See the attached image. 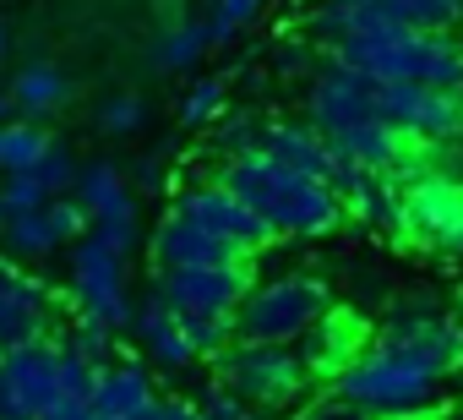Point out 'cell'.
I'll use <instances>...</instances> for the list:
<instances>
[{
  "label": "cell",
  "mask_w": 463,
  "mask_h": 420,
  "mask_svg": "<svg viewBox=\"0 0 463 420\" xmlns=\"http://www.w3.org/2000/svg\"><path fill=\"white\" fill-rule=\"evenodd\" d=\"M71 301L82 317L104 322V328H131L137 301H131V279H126V252H115L109 241L88 235L71 252Z\"/></svg>",
  "instance_id": "obj_7"
},
{
  "label": "cell",
  "mask_w": 463,
  "mask_h": 420,
  "mask_svg": "<svg viewBox=\"0 0 463 420\" xmlns=\"http://www.w3.org/2000/svg\"><path fill=\"white\" fill-rule=\"evenodd\" d=\"M6 224H12V219H6V207H0V246H6Z\"/></svg>",
  "instance_id": "obj_41"
},
{
  "label": "cell",
  "mask_w": 463,
  "mask_h": 420,
  "mask_svg": "<svg viewBox=\"0 0 463 420\" xmlns=\"http://www.w3.org/2000/svg\"><path fill=\"white\" fill-rule=\"evenodd\" d=\"M153 420H207L196 404H180V398H158L153 404Z\"/></svg>",
  "instance_id": "obj_39"
},
{
  "label": "cell",
  "mask_w": 463,
  "mask_h": 420,
  "mask_svg": "<svg viewBox=\"0 0 463 420\" xmlns=\"http://www.w3.org/2000/svg\"><path fill=\"white\" fill-rule=\"evenodd\" d=\"M71 196L88 207L93 235L131 257V246H137V191H131V180L109 158H99V164H82V180H77Z\"/></svg>",
  "instance_id": "obj_14"
},
{
  "label": "cell",
  "mask_w": 463,
  "mask_h": 420,
  "mask_svg": "<svg viewBox=\"0 0 463 420\" xmlns=\"http://www.w3.org/2000/svg\"><path fill=\"white\" fill-rule=\"evenodd\" d=\"M6 110H12V93H0V126H6Z\"/></svg>",
  "instance_id": "obj_40"
},
{
  "label": "cell",
  "mask_w": 463,
  "mask_h": 420,
  "mask_svg": "<svg viewBox=\"0 0 463 420\" xmlns=\"http://www.w3.org/2000/svg\"><path fill=\"white\" fill-rule=\"evenodd\" d=\"M458 328H463V295H458Z\"/></svg>",
  "instance_id": "obj_44"
},
{
  "label": "cell",
  "mask_w": 463,
  "mask_h": 420,
  "mask_svg": "<svg viewBox=\"0 0 463 420\" xmlns=\"http://www.w3.org/2000/svg\"><path fill=\"white\" fill-rule=\"evenodd\" d=\"M262 153H268V158H279V164H284V169H295V175H311V180H327V186H333L338 153H333V142H327L311 120H268Z\"/></svg>",
  "instance_id": "obj_19"
},
{
  "label": "cell",
  "mask_w": 463,
  "mask_h": 420,
  "mask_svg": "<svg viewBox=\"0 0 463 420\" xmlns=\"http://www.w3.org/2000/svg\"><path fill=\"white\" fill-rule=\"evenodd\" d=\"M185 333H191L202 360H218L229 344H235V317H185Z\"/></svg>",
  "instance_id": "obj_33"
},
{
  "label": "cell",
  "mask_w": 463,
  "mask_h": 420,
  "mask_svg": "<svg viewBox=\"0 0 463 420\" xmlns=\"http://www.w3.org/2000/svg\"><path fill=\"white\" fill-rule=\"evenodd\" d=\"M333 311V290L317 273H279L251 284L246 306L235 311L241 344H300L322 317Z\"/></svg>",
  "instance_id": "obj_4"
},
{
  "label": "cell",
  "mask_w": 463,
  "mask_h": 420,
  "mask_svg": "<svg viewBox=\"0 0 463 420\" xmlns=\"http://www.w3.org/2000/svg\"><path fill=\"white\" fill-rule=\"evenodd\" d=\"M382 344L414 355L420 366H430L441 382L452 371H463V328H458V311H441V301L430 295H398L376 328Z\"/></svg>",
  "instance_id": "obj_6"
},
{
  "label": "cell",
  "mask_w": 463,
  "mask_h": 420,
  "mask_svg": "<svg viewBox=\"0 0 463 420\" xmlns=\"http://www.w3.org/2000/svg\"><path fill=\"white\" fill-rule=\"evenodd\" d=\"M175 207H180L185 219H196L202 230H213L218 241L241 246L246 257L279 241V235H273V230L262 224V214H257V207H251V202H241V196L229 191L223 180H191V186H180Z\"/></svg>",
  "instance_id": "obj_13"
},
{
  "label": "cell",
  "mask_w": 463,
  "mask_h": 420,
  "mask_svg": "<svg viewBox=\"0 0 463 420\" xmlns=\"http://www.w3.org/2000/svg\"><path fill=\"white\" fill-rule=\"evenodd\" d=\"M218 180L235 191L241 202H251L262 224L273 235H289V241H322L344 224V196L327 186V180H311V175H295L284 169L279 158L268 153H251V158H235V164H223Z\"/></svg>",
  "instance_id": "obj_1"
},
{
  "label": "cell",
  "mask_w": 463,
  "mask_h": 420,
  "mask_svg": "<svg viewBox=\"0 0 463 420\" xmlns=\"http://www.w3.org/2000/svg\"><path fill=\"white\" fill-rule=\"evenodd\" d=\"M153 404H158V387H153V371L142 360L115 355L109 366H99V382H93V415L99 420H142Z\"/></svg>",
  "instance_id": "obj_18"
},
{
  "label": "cell",
  "mask_w": 463,
  "mask_h": 420,
  "mask_svg": "<svg viewBox=\"0 0 463 420\" xmlns=\"http://www.w3.org/2000/svg\"><path fill=\"white\" fill-rule=\"evenodd\" d=\"M137 186H142V191H164V186H169V164H164L158 153H147V158L137 164Z\"/></svg>",
  "instance_id": "obj_38"
},
{
  "label": "cell",
  "mask_w": 463,
  "mask_h": 420,
  "mask_svg": "<svg viewBox=\"0 0 463 420\" xmlns=\"http://www.w3.org/2000/svg\"><path fill=\"white\" fill-rule=\"evenodd\" d=\"M458 175H463V169H458Z\"/></svg>",
  "instance_id": "obj_47"
},
{
  "label": "cell",
  "mask_w": 463,
  "mask_h": 420,
  "mask_svg": "<svg viewBox=\"0 0 463 420\" xmlns=\"http://www.w3.org/2000/svg\"><path fill=\"white\" fill-rule=\"evenodd\" d=\"M99 131L104 137H131V131H142L147 126V104L137 99V93H109L104 104H99Z\"/></svg>",
  "instance_id": "obj_29"
},
{
  "label": "cell",
  "mask_w": 463,
  "mask_h": 420,
  "mask_svg": "<svg viewBox=\"0 0 463 420\" xmlns=\"http://www.w3.org/2000/svg\"><path fill=\"white\" fill-rule=\"evenodd\" d=\"M50 148H55V137L39 120H17V126L0 131V169H6V175H28V169H39V158Z\"/></svg>",
  "instance_id": "obj_25"
},
{
  "label": "cell",
  "mask_w": 463,
  "mask_h": 420,
  "mask_svg": "<svg viewBox=\"0 0 463 420\" xmlns=\"http://www.w3.org/2000/svg\"><path fill=\"white\" fill-rule=\"evenodd\" d=\"M371 115H382V110H376V82L360 77L354 66H344L338 55H327L322 72L306 82V120H311L327 142H338L344 131L365 126Z\"/></svg>",
  "instance_id": "obj_11"
},
{
  "label": "cell",
  "mask_w": 463,
  "mask_h": 420,
  "mask_svg": "<svg viewBox=\"0 0 463 420\" xmlns=\"http://www.w3.org/2000/svg\"><path fill=\"white\" fill-rule=\"evenodd\" d=\"M213 50V33H207V23H196V17H180V23H164V33L153 39V50H147V61L158 66V72H191V66H202V55Z\"/></svg>",
  "instance_id": "obj_23"
},
{
  "label": "cell",
  "mask_w": 463,
  "mask_h": 420,
  "mask_svg": "<svg viewBox=\"0 0 463 420\" xmlns=\"http://www.w3.org/2000/svg\"><path fill=\"white\" fill-rule=\"evenodd\" d=\"M262 137H268V120L257 110H229L218 126H213V153L223 164H235V158H251L262 153Z\"/></svg>",
  "instance_id": "obj_24"
},
{
  "label": "cell",
  "mask_w": 463,
  "mask_h": 420,
  "mask_svg": "<svg viewBox=\"0 0 463 420\" xmlns=\"http://www.w3.org/2000/svg\"><path fill=\"white\" fill-rule=\"evenodd\" d=\"M333 191L344 196V207H349L360 224H371V230H382V235L409 241L403 180H392V175H376V169H360V164L338 158V169H333Z\"/></svg>",
  "instance_id": "obj_15"
},
{
  "label": "cell",
  "mask_w": 463,
  "mask_h": 420,
  "mask_svg": "<svg viewBox=\"0 0 463 420\" xmlns=\"http://www.w3.org/2000/svg\"><path fill=\"white\" fill-rule=\"evenodd\" d=\"M273 72L279 77H317L322 72V61H317V50H311V39H284L279 50H273Z\"/></svg>",
  "instance_id": "obj_35"
},
{
  "label": "cell",
  "mask_w": 463,
  "mask_h": 420,
  "mask_svg": "<svg viewBox=\"0 0 463 420\" xmlns=\"http://www.w3.org/2000/svg\"><path fill=\"white\" fill-rule=\"evenodd\" d=\"M0 252H6L12 262H44V257L61 252V235L50 230V214H23V219L6 224V246Z\"/></svg>",
  "instance_id": "obj_26"
},
{
  "label": "cell",
  "mask_w": 463,
  "mask_h": 420,
  "mask_svg": "<svg viewBox=\"0 0 463 420\" xmlns=\"http://www.w3.org/2000/svg\"><path fill=\"white\" fill-rule=\"evenodd\" d=\"M376 110L409 142H458L463 137V93H447V88L376 82Z\"/></svg>",
  "instance_id": "obj_12"
},
{
  "label": "cell",
  "mask_w": 463,
  "mask_h": 420,
  "mask_svg": "<svg viewBox=\"0 0 463 420\" xmlns=\"http://www.w3.org/2000/svg\"><path fill=\"white\" fill-rule=\"evenodd\" d=\"M196 409H202L207 420H246V415H251V404H246L235 387H223V382H213V387L196 398Z\"/></svg>",
  "instance_id": "obj_36"
},
{
  "label": "cell",
  "mask_w": 463,
  "mask_h": 420,
  "mask_svg": "<svg viewBox=\"0 0 463 420\" xmlns=\"http://www.w3.org/2000/svg\"><path fill=\"white\" fill-rule=\"evenodd\" d=\"M354 344H360V317H338V311H327V317L295 344V349L306 355V366H311L317 377H338V371L360 355Z\"/></svg>",
  "instance_id": "obj_21"
},
{
  "label": "cell",
  "mask_w": 463,
  "mask_h": 420,
  "mask_svg": "<svg viewBox=\"0 0 463 420\" xmlns=\"http://www.w3.org/2000/svg\"><path fill=\"white\" fill-rule=\"evenodd\" d=\"M251 268L246 262H223V268H158L153 295L180 311V317H235L251 295Z\"/></svg>",
  "instance_id": "obj_10"
},
{
  "label": "cell",
  "mask_w": 463,
  "mask_h": 420,
  "mask_svg": "<svg viewBox=\"0 0 463 420\" xmlns=\"http://www.w3.org/2000/svg\"><path fill=\"white\" fill-rule=\"evenodd\" d=\"M0 207H6V219L44 214V207H50V191H44L33 175H6V186H0Z\"/></svg>",
  "instance_id": "obj_32"
},
{
  "label": "cell",
  "mask_w": 463,
  "mask_h": 420,
  "mask_svg": "<svg viewBox=\"0 0 463 420\" xmlns=\"http://www.w3.org/2000/svg\"><path fill=\"white\" fill-rule=\"evenodd\" d=\"M44 214H50V230L61 235V246H66V241H88V235H93V219H88V207H82L77 196H55Z\"/></svg>",
  "instance_id": "obj_34"
},
{
  "label": "cell",
  "mask_w": 463,
  "mask_h": 420,
  "mask_svg": "<svg viewBox=\"0 0 463 420\" xmlns=\"http://www.w3.org/2000/svg\"><path fill=\"white\" fill-rule=\"evenodd\" d=\"M66 349L82 355L88 366H109V360H115V328H104V322H93V317H77Z\"/></svg>",
  "instance_id": "obj_31"
},
{
  "label": "cell",
  "mask_w": 463,
  "mask_h": 420,
  "mask_svg": "<svg viewBox=\"0 0 463 420\" xmlns=\"http://www.w3.org/2000/svg\"><path fill=\"white\" fill-rule=\"evenodd\" d=\"M50 333V290L0 257V349H23Z\"/></svg>",
  "instance_id": "obj_16"
},
{
  "label": "cell",
  "mask_w": 463,
  "mask_h": 420,
  "mask_svg": "<svg viewBox=\"0 0 463 420\" xmlns=\"http://www.w3.org/2000/svg\"><path fill=\"white\" fill-rule=\"evenodd\" d=\"M207 6H213V0H207Z\"/></svg>",
  "instance_id": "obj_45"
},
{
  "label": "cell",
  "mask_w": 463,
  "mask_h": 420,
  "mask_svg": "<svg viewBox=\"0 0 463 420\" xmlns=\"http://www.w3.org/2000/svg\"><path fill=\"white\" fill-rule=\"evenodd\" d=\"M6 44H12V39H6V23H0V61H6Z\"/></svg>",
  "instance_id": "obj_42"
},
{
  "label": "cell",
  "mask_w": 463,
  "mask_h": 420,
  "mask_svg": "<svg viewBox=\"0 0 463 420\" xmlns=\"http://www.w3.org/2000/svg\"><path fill=\"white\" fill-rule=\"evenodd\" d=\"M223 115H229V82H223V77H202V82L185 88V99H180V126H185V131L218 126Z\"/></svg>",
  "instance_id": "obj_27"
},
{
  "label": "cell",
  "mask_w": 463,
  "mask_h": 420,
  "mask_svg": "<svg viewBox=\"0 0 463 420\" xmlns=\"http://www.w3.org/2000/svg\"><path fill=\"white\" fill-rule=\"evenodd\" d=\"M344 66H354L371 82H420L463 93V39L458 33H425V28H365L333 50Z\"/></svg>",
  "instance_id": "obj_2"
},
{
  "label": "cell",
  "mask_w": 463,
  "mask_h": 420,
  "mask_svg": "<svg viewBox=\"0 0 463 420\" xmlns=\"http://www.w3.org/2000/svg\"><path fill=\"white\" fill-rule=\"evenodd\" d=\"M403 214H409V241L441 257H463V175L425 169L403 180Z\"/></svg>",
  "instance_id": "obj_9"
},
{
  "label": "cell",
  "mask_w": 463,
  "mask_h": 420,
  "mask_svg": "<svg viewBox=\"0 0 463 420\" xmlns=\"http://www.w3.org/2000/svg\"><path fill=\"white\" fill-rule=\"evenodd\" d=\"M28 175L50 191V202H55V196H71V191H77V180H82V169H77L71 148H61V142H55V148L39 158V169H28Z\"/></svg>",
  "instance_id": "obj_30"
},
{
  "label": "cell",
  "mask_w": 463,
  "mask_h": 420,
  "mask_svg": "<svg viewBox=\"0 0 463 420\" xmlns=\"http://www.w3.org/2000/svg\"><path fill=\"white\" fill-rule=\"evenodd\" d=\"M333 393L349 398L354 409H365L371 420H414L436 404L441 393V377L430 366H420L414 355L392 349V344H371L360 349L338 377H333Z\"/></svg>",
  "instance_id": "obj_3"
},
{
  "label": "cell",
  "mask_w": 463,
  "mask_h": 420,
  "mask_svg": "<svg viewBox=\"0 0 463 420\" xmlns=\"http://www.w3.org/2000/svg\"><path fill=\"white\" fill-rule=\"evenodd\" d=\"M66 93H71V82H66L61 66H50V61H33V66H23V72L12 77V110H17L23 120L55 115V110L66 104Z\"/></svg>",
  "instance_id": "obj_22"
},
{
  "label": "cell",
  "mask_w": 463,
  "mask_h": 420,
  "mask_svg": "<svg viewBox=\"0 0 463 420\" xmlns=\"http://www.w3.org/2000/svg\"><path fill=\"white\" fill-rule=\"evenodd\" d=\"M246 420H273V409H251V415H246Z\"/></svg>",
  "instance_id": "obj_43"
},
{
  "label": "cell",
  "mask_w": 463,
  "mask_h": 420,
  "mask_svg": "<svg viewBox=\"0 0 463 420\" xmlns=\"http://www.w3.org/2000/svg\"><path fill=\"white\" fill-rule=\"evenodd\" d=\"M61 371L66 344L39 339L23 349H0V420H44L61 398Z\"/></svg>",
  "instance_id": "obj_8"
},
{
  "label": "cell",
  "mask_w": 463,
  "mask_h": 420,
  "mask_svg": "<svg viewBox=\"0 0 463 420\" xmlns=\"http://www.w3.org/2000/svg\"><path fill=\"white\" fill-rule=\"evenodd\" d=\"M262 12H268V0H213V12H207V33H213V50L235 44V39H241V28H251Z\"/></svg>",
  "instance_id": "obj_28"
},
{
  "label": "cell",
  "mask_w": 463,
  "mask_h": 420,
  "mask_svg": "<svg viewBox=\"0 0 463 420\" xmlns=\"http://www.w3.org/2000/svg\"><path fill=\"white\" fill-rule=\"evenodd\" d=\"M295 420H371L365 409H354L349 398H338V393H322V398H311V404H300L295 409Z\"/></svg>",
  "instance_id": "obj_37"
},
{
  "label": "cell",
  "mask_w": 463,
  "mask_h": 420,
  "mask_svg": "<svg viewBox=\"0 0 463 420\" xmlns=\"http://www.w3.org/2000/svg\"><path fill=\"white\" fill-rule=\"evenodd\" d=\"M131 333H137V344L147 349V360H158V366H169V371H180V366L202 360V355H196V344H191V333H185V317H180V311H169L158 295L137 301Z\"/></svg>",
  "instance_id": "obj_20"
},
{
  "label": "cell",
  "mask_w": 463,
  "mask_h": 420,
  "mask_svg": "<svg viewBox=\"0 0 463 420\" xmlns=\"http://www.w3.org/2000/svg\"><path fill=\"white\" fill-rule=\"evenodd\" d=\"M153 262L158 268H223V262H246V252L218 241L196 219H185L180 207H169L158 219V230H153Z\"/></svg>",
  "instance_id": "obj_17"
},
{
  "label": "cell",
  "mask_w": 463,
  "mask_h": 420,
  "mask_svg": "<svg viewBox=\"0 0 463 420\" xmlns=\"http://www.w3.org/2000/svg\"><path fill=\"white\" fill-rule=\"evenodd\" d=\"M0 131H6V126H0Z\"/></svg>",
  "instance_id": "obj_46"
},
{
  "label": "cell",
  "mask_w": 463,
  "mask_h": 420,
  "mask_svg": "<svg viewBox=\"0 0 463 420\" xmlns=\"http://www.w3.org/2000/svg\"><path fill=\"white\" fill-rule=\"evenodd\" d=\"M213 371L251 409H289V404H300L306 382L317 377L295 344H241V339L213 360Z\"/></svg>",
  "instance_id": "obj_5"
}]
</instances>
